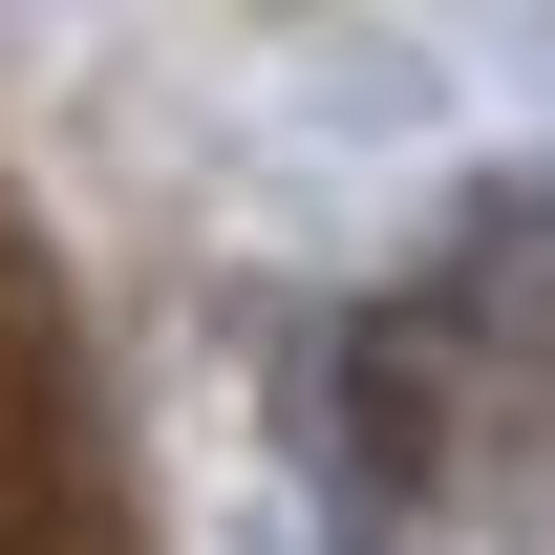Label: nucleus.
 <instances>
[{"mask_svg":"<svg viewBox=\"0 0 555 555\" xmlns=\"http://www.w3.org/2000/svg\"><path fill=\"white\" fill-rule=\"evenodd\" d=\"M0 555H129L107 513V449H86V385H65V321L0 235Z\"/></svg>","mask_w":555,"mask_h":555,"instance_id":"1","label":"nucleus"}]
</instances>
